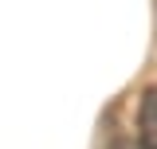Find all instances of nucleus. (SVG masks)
Here are the masks:
<instances>
[{"instance_id": "f03ea898", "label": "nucleus", "mask_w": 157, "mask_h": 149, "mask_svg": "<svg viewBox=\"0 0 157 149\" xmlns=\"http://www.w3.org/2000/svg\"><path fill=\"white\" fill-rule=\"evenodd\" d=\"M153 4H157V0H153Z\"/></svg>"}, {"instance_id": "f257e3e1", "label": "nucleus", "mask_w": 157, "mask_h": 149, "mask_svg": "<svg viewBox=\"0 0 157 149\" xmlns=\"http://www.w3.org/2000/svg\"><path fill=\"white\" fill-rule=\"evenodd\" d=\"M137 149H157V86H149L137 102Z\"/></svg>"}]
</instances>
